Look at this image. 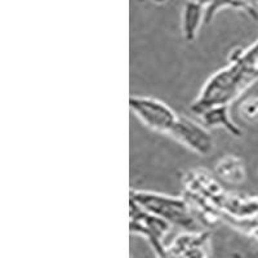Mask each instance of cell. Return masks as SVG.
I'll return each mask as SVG.
<instances>
[{"mask_svg": "<svg viewBox=\"0 0 258 258\" xmlns=\"http://www.w3.org/2000/svg\"><path fill=\"white\" fill-rule=\"evenodd\" d=\"M129 216H131V222H129L131 232L146 239L154 252L156 253V257H160L165 249L164 239L172 229V225L163 218L158 217L156 214L144 209L131 199H129Z\"/></svg>", "mask_w": 258, "mask_h": 258, "instance_id": "cell-4", "label": "cell"}, {"mask_svg": "<svg viewBox=\"0 0 258 258\" xmlns=\"http://www.w3.org/2000/svg\"><path fill=\"white\" fill-rule=\"evenodd\" d=\"M203 24H206V8L195 0H188L182 12V31L186 40H195Z\"/></svg>", "mask_w": 258, "mask_h": 258, "instance_id": "cell-9", "label": "cell"}, {"mask_svg": "<svg viewBox=\"0 0 258 258\" xmlns=\"http://www.w3.org/2000/svg\"><path fill=\"white\" fill-rule=\"evenodd\" d=\"M129 199L183 231H203V223L185 197L154 191H131Z\"/></svg>", "mask_w": 258, "mask_h": 258, "instance_id": "cell-2", "label": "cell"}, {"mask_svg": "<svg viewBox=\"0 0 258 258\" xmlns=\"http://www.w3.org/2000/svg\"><path fill=\"white\" fill-rule=\"evenodd\" d=\"M169 137L198 155L207 156L214 149L213 136L209 129L203 123H198L183 115H179Z\"/></svg>", "mask_w": 258, "mask_h": 258, "instance_id": "cell-5", "label": "cell"}, {"mask_svg": "<svg viewBox=\"0 0 258 258\" xmlns=\"http://www.w3.org/2000/svg\"><path fill=\"white\" fill-rule=\"evenodd\" d=\"M129 107L144 125L161 135L169 136L179 115L170 106L153 97L132 96Z\"/></svg>", "mask_w": 258, "mask_h": 258, "instance_id": "cell-3", "label": "cell"}, {"mask_svg": "<svg viewBox=\"0 0 258 258\" xmlns=\"http://www.w3.org/2000/svg\"><path fill=\"white\" fill-rule=\"evenodd\" d=\"M239 115L246 123L258 121V97H248L239 106Z\"/></svg>", "mask_w": 258, "mask_h": 258, "instance_id": "cell-10", "label": "cell"}, {"mask_svg": "<svg viewBox=\"0 0 258 258\" xmlns=\"http://www.w3.org/2000/svg\"><path fill=\"white\" fill-rule=\"evenodd\" d=\"M234 8L241 9L253 18L258 17V0H234Z\"/></svg>", "mask_w": 258, "mask_h": 258, "instance_id": "cell-11", "label": "cell"}, {"mask_svg": "<svg viewBox=\"0 0 258 258\" xmlns=\"http://www.w3.org/2000/svg\"><path fill=\"white\" fill-rule=\"evenodd\" d=\"M257 80L258 39L249 48L235 50L229 63L207 80L191 105V110L199 115L213 106H229Z\"/></svg>", "mask_w": 258, "mask_h": 258, "instance_id": "cell-1", "label": "cell"}, {"mask_svg": "<svg viewBox=\"0 0 258 258\" xmlns=\"http://www.w3.org/2000/svg\"><path fill=\"white\" fill-rule=\"evenodd\" d=\"M214 173L220 181L230 185H240L245 179L244 161L236 155H226L217 161Z\"/></svg>", "mask_w": 258, "mask_h": 258, "instance_id": "cell-8", "label": "cell"}, {"mask_svg": "<svg viewBox=\"0 0 258 258\" xmlns=\"http://www.w3.org/2000/svg\"><path fill=\"white\" fill-rule=\"evenodd\" d=\"M158 258H160V257H158Z\"/></svg>", "mask_w": 258, "mask_h": 258, "instance_id": "cell-12", "label": "cell"}, {"mask_svg": "<svg viewBox=\"0 0 258 258\" xmlns=\"http://www.w3.org/2000/svg\"><path fill=\"white\" fill-rule=\"evenodd\" d=\"M198 116L207 128H223L234 137H241L243 131L232 120L229 111V106H213L200 112Z\"/></svg>", "mask_w": 258, "mask_h": 258, "instance_id": "cell-7", "label": "cell"}, {"mask_svg": "<svg viewBox=\"0 0 258 258\" xmlns=\"http://www.w3.org/2000/svg\"><path fill=\"white\" fill-rule=\"evenodd\" d=\"M209 234L207 231H183L174 239L160 258H208Z\"/></svg>", "mask_w": 258, "mask_h": 258, "instance_id": "cell-6", "label": "cell"}]
</instances>
